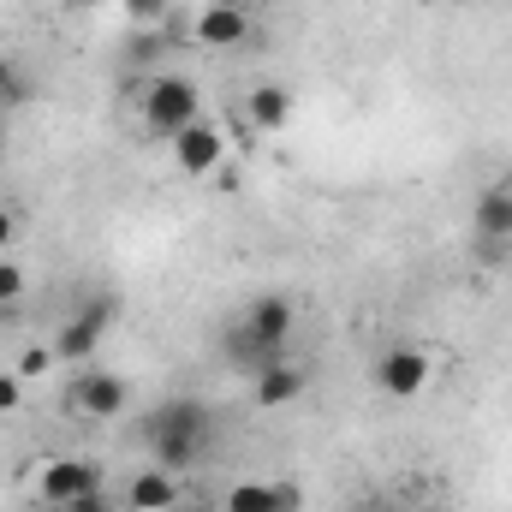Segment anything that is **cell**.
<instances>
[{"instance_id":"cell-16","label":"cell","mask_w":512,"mask_h":512,"mask_svg":"<svg viewBox=\"0 0 512 512\" xmlns=\"http://www.w3.org/2000/svg\"><path fill=\"white\" fill-rule=\"evenodd\" d=\"M24 292H30L24 262H18V256H0V316H6L12 304H24Z\"/></svg>"},{"instance_id":"cell-13","label":"cell","mask_w":512,"mask_h":512,"mask_svg":"<svg viewBox=\"0 0 512 512\" xmlns=\"http://www.w3.org/2000/svg\"><path fill=\"white\" fill-rule=\"evenodd\" d=\"M179 501V483H173V471H161V465H149V471H137L126 483V507L131 512H167Z\"/></svg>"},{"instance_id":"cell-11","label":"cell","mask_w":512,"mask_h":512,"mask_svg":"<svg viewBox=\"0 0 512 512\" xmlns=\"http://www.w3.org/2000/svg\"><path fill=\"white\" fill-rule=\"evenodd\" d=\"M304 387H310V370L280 358V364H268V370L251 376V399H256V411H286L292 399H304Z\"/></svg>"},{"instance_id":"cell-14","label":"cell","mask_w":512,"mask_h":512,"mask_svg":"<svg viewBox=\"0 0 512 512\" xmlns=\"http://www.w3.org/2000/svg\"><path fill=\"white\" fill-rule=\"evenodd\" d=\"M245 114H251L256 131H286L292 126V90L286 84H251Z\"/></svg>"},{"instance_id":"cell-3","label":"cell","mask_w":512,"mask_h":512,"mask_svg":"<svg viewBox=\"0 0 512 512\" xmlns=\"http://www.w3.org/2000/svg\"><path fill=\"white\" fill-rule=\"evenodd\" d=\"M137 114H143V126L155 131V137H179L185 126L203 120V96H197L191 78H179V72H155V78L143 84V96H137Z\"/></svg>"},{"instance_id":"cell-18","label":"cell","mask_w":512,"mask_h":512,"mask_svg":"<svg viewBox=\"0 0 512 512\" xmlns=\"http://www.w3.org/2000/svg\"><path fill=\"white\" fill-rule=\"evenodd\" d=\"M54 370V346H24L18 352V382H42Z\"/></svg>"},{"instance_id":"cell-6","label":"cell","mask_w":512,"mask_h":512,"mask_svg":"<svg viewBox=\"0 0 512 512\" xmlns=\"http://www.w3.org/2000/svg\"><path fill=\"white\" fill-rule=\"evenodd\" d=\"M167 149H173V167L185 173V179H209L221 161H227V137L215 120H197V126H185L179 137H167Z\"/></svg>"},{"instance_id":"cell-17","label":"cell","mask_w":512,"mask_h":512,"mask_svg":"<svg viewBox=\"0 0 512 512\" xmlns=\"http://www.w3.org/2000/svg\"><path fill=\"white\" fill-rule=\"evenodd\" d=\"M120 12H126L131 24H143V30H155V24H167V12H173V0H120Z\"/></svg>"},{"instance_id":"cell-15","label":"cell","mask_w":512,"mask_h":512,"mask_svg":"<svg viewBox=\"0 0 512 512\" xmlns=\"http://www.w3.org/2000/svg\"><path fill=\"white\" fill-rule=\"evenodd\" d=\"M30 96H36L30 72H24L12 54H0V114H18V108H30Z\"/></svg>"},{"instance_id":"cell-22","label":"cell","mask_w":512,"mask_h":512,"mask_svg":"<svg viewBox=\"0 0 512 512\" xmlns=\"http://www.w3.org/2000/svg\"><path fill=\"white\" fill-rule=\"evenodd\" d=\"M66 6H78V12H102L108 0H66Z\"/></svg>"},{"instance_id":"cell-8","label":"cell","mask_w":512,"mask_h":512,"mask_svg":"<svg viewBox=\"0 0 512 512\" xmlns=\"http://www.w3.org/2000/svg\"><path fill=\"white\" fill-rule=\"evenodd\" d=\"M251 30H256V18L239 6V0H209L203 18L191 24V36H197L203 48H245Z\"/></svg>"},{"instance_id":"cell-9","label":"cell","mask_w":512,"mask_h":512,"mask_svg":"<svg viewBox=\"0 0 512 512\" xmlns=\"http://www.w3.org/2000/svg\"><path fill=\"white\" fill-rule=\"evenodd\" d=\"M126 376H114V370H96V376H84V382H72L66 393V405L78 411V417H90V423H102V417H120L126 411Z\"/></svg>"},{"instance_id":"cell-12","label":"cell","mask_w":512,"mask_h":512,"mask_svg":"<svg viewBox=\"0 0 512 512\" xmlns=\"http://www.w3.org/2000/svg\"><path fill=\"white\" fill-rule=\"evenodd\" d=\"M227 512H304V489L298 483H233Z\"/></svg>"},{"instance_id":"cell-5","label":"cell","mask_w":512,"mask_h":512,"mask_svg":"<svg viewBox=\"0 0 512 512\" xmlns=\"http://www.w3.org/2000/svg\"><path fill=\"white\" fill-rule=\"evenodd\" d=\"M435 376V364H429V352L423 346H387L382 358H376V387H382V399H417L423 387Z\"/></svg>"},{"instance_id":"cell-24","label":"cell","mask_w":512,"mask_h":512,"mask_svg":"<svg viewBox=\"0 0 512 512\" xmlns=\"http://www.w3.org/2000/svg\"><path fill=\"white\" fill-rule=\"evenodd\" d=\"M447 6H465V0H447Z\"/></svg>"},{"instance_id":"cell-4","label":"cell","mask_w":512,"mask_h":512,"mask_svg":"<svg viewBox=\"0 0 512 512\" xmlns=\"http://www.w3.org/2000/svg\"><path fill=\"white\" fill-rule=\"evenodd\" d=\"M114 322H120V298H114V292H96L90 304H78V310L60 322V334H54V358H66V364L96 358Z\"/></svg>"},{"instance_id":"cell-19","label":"cell","mask_w":512,"mask_h":512,"mask_svg":"<svg viewBox=\"0 0 512 512\" xmlns=\"http://www.w3.org/2000/svg\"><path fill=\"white\" fill-rule=\"evenodd\" d=\"M60 512H114V495H108V489H90V495H78V501H66Z\"/></svg>"},{"instance_id":"cell-23","label":"cell","mask_w":512,"mask_h":512,"mask_svg":"<svg viewBox=\"0 0 512 512\" xmlns=\"http://www.w3.org/2000/svg\"><path fill=\"white\" fill-rule=\"evenodd\" d=\"M423 512H453V507H447V501H435V507H423Z\"/></svg>"},{"instance_id":"cell-21","label":"cell","mask_w":512,"mask_h":512,"mask_svg":"<svg viewBox=\"0 0 512 512\" xmlns=\"http://www.w3.org/2000/svg\"><path fill=\"white\" fill-rule=\"evenodd\" d=\"M12 245H18V209L0 203V251H12Z\"/></svg>"},{"instance_id":"cell-20","label":"cell","mask_w":512,"mask_h":512,"mask_svg":"<svg viewBox=\"0 0 512 512\" xmlns=\"http://www.w3.org/2000/svg\"><path fill=\"white\" fill-rule=\"evenodd\" d=\"M18 399H24V382H18V370H0V417H6V411H18Z\"/></svg>"},{"instance_id":"cell-7","label":"cell","mask_w":512,"mask_h":512,"mask_svg":"<svg viewBox=\"0 0 512 512\" xmlns=\"http://www.w3.org/2000/svg\"><path fill=\"white\" fill-rule=\"evenodd\" d=\"M90 489H102V471L90 465V459H42V471H36V495L48 501V507H66V501H78V495H90Z\"/></svg>"},{"instance_id":"cell-10","label":"cell","mask_w":512,"mask_h":512,"mask_svg":"<svg viewBox=\"0 0 512 512\" xmlns=\"http://www.w3.org/2000/svg\"><path fill=\"white\" fill-rule=\"evenodd\" d=\"M471 227H477L483 251H495L489 262H501V251L512 245V185H489V191H477Z\"/></svg>"},{"instance_id":"cell-1","label":"cell","mask_w":512,"mask_h":512,"mask_svg":"<svg viewBox=\"0 0 512 512\" xmlns=\"http://www.w3.org/2000/svg\"><path fill=\"white\" fill-rule=\"evenodd\" d=\"M209 441H215V417H209V405L191 399V393L161 399V405L143 417V447H149V459H155L161 471H173V477L191 471V465H203Z\"/></svg>"},{"instance_id":"cell-2","label":"cell","mask_w":512,"mask_h":512,"mask_svg":"<svg viewBox=\"0 0 512 512\" xmlns=\"http://www.w3.org/2000/svg\"><path fill=\"white\" fill-rule=\"evenodd\" d=\"M292 328H298V304L286 292H256L251 304H245V316H239V328L227 334V358L256 376V370H268V364L286 358Z\"/></svg>"},{"instance_id":"cell-25","label":"cell","mask_w":512,"mask_h":512,"mask_svg":"<svg viewBox=\"0 0 512 512\" xmlns=\"http://www.w3.org/2000/svg\"><path fill=\"white\" fill-rule=\"evenodd\" d=\"M423 6H429V0H423Z\"/></svg>"}]
</instances>
